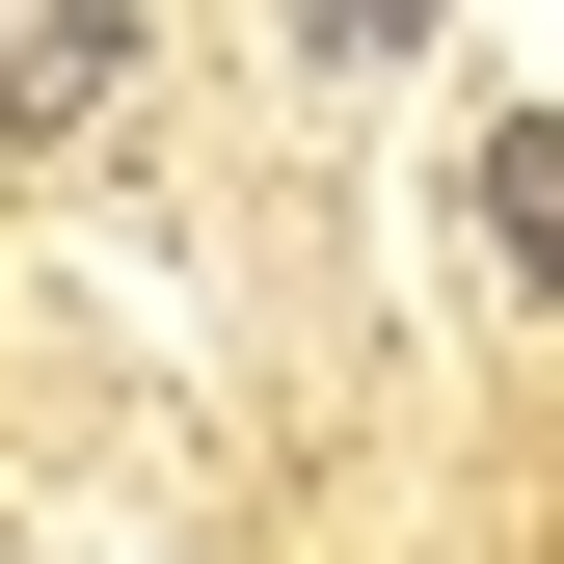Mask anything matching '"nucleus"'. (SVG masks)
Wrapping results in <instances>:
<instances>
[{"label":"nucleus","instance_id":"nucleus-1","mask_svg":"<svg viewBox=\"0 0 564 564\" xmlns=\"http://www.w3.org/2000/svg\"><path fill=\"white\" fill-rule=\"evenodd\" d=\"M134 82V0H0V108H28V134H82Z\"/></svg>","mask_w":564,"mask_h":564},{"label":"nucleus","instance_id":"nucleus-2","mask_svg":"<svg viewBox=\"0 0 564 564\" xmlns=\"http://www.w3.org/2000/svg\"><path fill=\"white\" fill-rule=\"evenodd\" d=\"M484 242H511V296H564V108L484 134Z\"/></svg>","mask_w":564,"mask_h":564},{"label":"nucleus","instance_id":"nucleus-3","mask_svg":"<svg viewBox=\"0 0 564 564\" xmlns=\"http://www.w3.org/2000/svg\"><path fill=\"white\" fill-rule=\"evenodd\" d=\"M296 28H323V54H403V28H431V0H296Z\"/></svg>","mask_w":564,"mask_h":564}]
</instances>
